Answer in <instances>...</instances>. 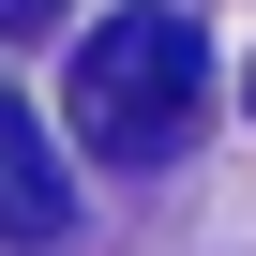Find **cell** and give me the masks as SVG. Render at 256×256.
Instances as JSON below:
<instances>
[{
	"label": "cell",
	"instance_id": "cell-1",
	"mask_svg": "<svg viewBox=\"0 0 256 256\" xmlns=\"http://www.w3.org/2000/svg\"><path fill=\"white\" fill-rule=\"evenodd\" d=\"M196 106H211V30L166 0H136L76 46V151H106V166H166Z\"/></svg>",
	"mask_w": 256,
	"mask_h": 256
},
{
	"label": "cell",
	"instance_id": "cell-2",
	"mask_svg": "<svg viewBox=\"0 0 256 256\" xmlns=\"http://www.w3.org/2000/svg\"><path fill=\"white\" fill-rule=\"evenodd\" d=\"M76 226V181H60V151L30 136V106L0 90V241H60Z\"/></svg>",
	"mask_w": 256,
	"mask_h": 256
},
{
	"label": "cell",
	"instance_id": "cell-3",
	"mask_svg": "<svg viewBox=\"0 0 256 256\" xmlns=\"http://www.w3.org/2000/svg\"><path fill=\"white\" fill-rule=\"evenodd\" d=\"M0 30H60V0H0Z\"/></svg>",
	"mask_w": 256,
	"mask_h": 256
}]
</instances>
